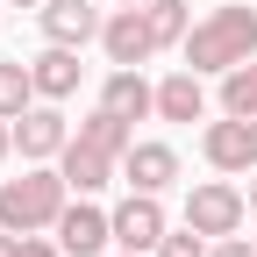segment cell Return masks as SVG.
<instances>
[{"label": "cell", "instance_id": "1", "mask_svg": "<svg viewBox=\"0 0 257 257\" xmlns=\"http://www.w3.org/2000/svg\"><path fill=\"white\" fill-rule=\"evenodd\" d=\"M179 50H186V64L200 79H221V72H236V64H250L257 57V0H236V8L200 15Z\"/></svg>", "mask_w": 257, "mask_h": 257}, {"label": "cell", "instance_id": "2", "mask_svg": "<svg viewBox=\"0 0 257 257\" xmlns=\"http://www.w3.org/2000/svg\"><path fill=\"white\" fill-rule=\"evenodd\" d=\"M64 207H72V179L57 165H29L22 179H0V229H15V236L57 229Z\"/></svg>", "mask_w": 257, "mask_h": 257}, {"label": "cell", "instance_id": "3", "mask_svg": "<svg viewBox=\"0 0 257 257\" xmlns=\"http://www.w3.org/2000/svg\"><path fill=\"white\" fill-rule=\"evenodd\" d=\"M250 221V193L221 172V179H200L186 193V229H200V236H236Z\"/></svg>", "mask_w": 257, "mask_h": 257}, {"label": "cell", "instance_id": "4", "mask_svg": "<svg viewBox=\"0 0 257 257\" xmlns=\"http://www.w3.org/2000/svg\"><path fill=\"white\" fill-rule=\"evenodd\" d=\"M57 243H64V257H100L107 243H114V214L107 207H93V193H72V207L57 214V229H50Z\"/></svg>", "mask_w": 257, "mask_h": 257}, {"label": "cell", "instance_id": "5", "mask_svg": "<svg viewBox=\"0 0 257 257\" xmlns=\"http://www.w3.org/2000/svg\"><path fill=\"white\" fill-rule=\"evenodd\" d=\"M64 143H72V121H64L57 100H36L29 114H15V150L29 157V165H57Z\"/></svg>", "mask_w": 257, "mask_h": 257}, {"label": "cell", "instance_id": "6", "mask_svg": "<svg viewBox=\"0 0 257 257\" xmlns=\"http://www.w3.org/2000/svg\"><path fill=\"white\" fill-rule=\"evenodd\" d=\"M200 157H207L214 172H229V179H250V172H257V157H250V121H243V114L207 121V128H200Z\"/></svg>", "mask_w": 257, "mask_h": 257}, {"label": "cell", "instance_id": "7", "mask_svg": "<svg viewBox=\"0 0 257 257\" xmlns=\"http://www.w3.org/2000/svg\"><path fill=\"white\" fill-rule=\"evenodd\" d=\"M100 50H107V64H150V57H157L150 15H143V8H114V15L100 22Z\"/></svg>", "mask_w": 257, "mask_h": 257}, {"label": "cell", "instance_id": "8", "mask_svg": "<svg viewBox=\"0 0 257 257\" xmlns=\"http://www.w3.org/2000/svg\"><path fill=\"white\" fill-rule=\"evenodd\" d=\"M165 193H128V200L114 207V243L121 250H157L165 243Z\"/></svg>", "mask_w": 257, "mask_h": 257}, {"label": "cell", "instance_id": "9", "mask_svg": "<svg viewBox=\"0 0 257 257\" xmlns=\"http://www.w3.org/2000/svg\"><path fill=\"white\" fill-rule=\"evenodd\" d=\"M29 79H36V100H72L79 79H86V64L72 43H43L36 57H29Z\"/></svg>", "mask_w": 257, "mask_h": 257}, {"label": "cell", "instance_id": "10", "mask_svg": "<svg viewBox=\"0 0 257 257\" xmlns=\"http://www.w3.org/2000/svg\"><path fill=\"white\" fill-rule=\"evenodd\" d=\"M36 29H43V43L86 50L93 36H100V8H86V0H43V8H36Z\"/></svg>", "mask_w": 257, "mask_h": 257}, {"label": "cell", "instance_id": "11", "mask_svg": "<svg viewBox=\"0 0 257 257\" xmlns=\"http://www.w3.org/2000/svg\"><path fill=\"white\" fill-rule=\"evenodd\" d=\"M172 179H179V150L172 143H157V136L150 143H128V157H121V186L128 193H165Z\"/></svg>", "mask_w": 257, "mask_h": 257}, {"label": "cell", "instance_id": "12", "mask_svg": "<svg viewBox=\"0 0 257 257\" xmlns=\"http://www.w3.org/2000/svg\"><path fill=\"white\" fill-rule=\"evenodd\" d=\"M100 107H114L128 121H150L157 114V86L143 79V64H114V72L100 79Z\"/></svg>", "mask_w": 257, "mask_h": 257}, {"label": "cell", "instance_id": "13", "mask_svg": "<svg viewBox=\"0 0 257 257\" xmlns=\"http://www.w3.org/2000/svg\"><path fill=\"white\" fill-rule=\"evenodd\" d=\"M157 121H207V79L193 72H172V79H157Z\"/></svg>", "mask_w": 257, "mask_h": 257}, {"label": "cell", "instance_id": "14", "mask_svg": "<svg viewBox=\"0 0 257 257\" xmlns=\"http://www.w3.org/2000/svg\"><path fill=\"white\" fill-rule=\"evenodd\" d=\"M143 15H150L157 50H172V43H186V36H193V8H186V0H143Z\"/></svg>", "mask_w": 257, "mask_h": 257}, {"label": "cell", "instance_id": "15", "mask_svg": "<svg viewBox=\"0 0 257 257\" xmlns=\"http://www.w3.org/2000/svg\"><path fill=\"white\" fill-rule=\"evenodd\" d=\"M29 107H36V79H29V64L22 57H0V114H29Z\"/></svg>", "mask_w": 257, "mask_h": 257}, {"label": "cell", "instance_id": "16", "mask_svg": "<svg viewBox=\"0 0 257 257\" xmlns=\"http://www.w3.org/2000/svg\"><path fill=\"white\" fill-rule=\"evenodd\" d=\"M221 114L257 121V57H250V64H236V72H221Z\"/></svg>", "mask_w": 257, "mask_h": 257}, {"label": "cell", "instance_id": "17", "mask_svg": "<svg viewBox=\"0 0 257 257\" xmlns=\"http://www.w3.org/2000/svg\"><path fill=\"white\" fill-rule=\"evenodd\" d=\"M207 250H214V236H200V229H179V236L165 229V243H157L150 257H207Z\"/></svg>", "mask_w": 257, "mask_h": 257}, {"label": "cell", "instance_id": "18", "mask_svg": "<svg viewBox=\"0 0 257 257\" xmlns=\"http://www.w3.org/2000/svg\"><path fill=\"white\" fill-rule=\"evenodd\" d=\"M207 257H257V243L236 229V236H214V250H207Z\"/></svg>", "mask_w": 257, "mask_h": 257}, {"label": "cell", "instance_id": "19", "mask_svg": "<svg viewBox=\"0 0 257 257\" xmlns=\"http://www.w3.org/2000/svg\"><path fill=\"white\" fill-rule=\"evenodd\" d=\"M22 257H64V243H50V236H29V250Z\"/></svg>", "mask_w": 257, "mask_h": 257}, {"label": "cell", "instance_id": "20", "mask_svg": "<svg viewBox=\"0 0 257 257\" xmlns=\"http://www.w3.org/2000/svg\"><path fill=\"white\" fill-rule=\"evenodd\" d=\"M29 250V236H15V229H0V257H22Z\"/></svg>", "mask_w": 257, "mask_h": 257}, {"label": "cell", "instance_id": "21", "mask_svg": "<svg viewBox=\"0 0 257 257\" xmlns=\"http://www.w3.org/2000/svg\"><path fill=\"white\" fill-rule=\"evenodd\" d=\"M8 157H15V121L0 114V165H8Z\"/></svg>", "mask_w": 257, "mask_h": 257}, {"label": "cell", "instance_id": "22", "mask_svg": "<svg viewBox=\"0 0 257 257\" xmlns=\"http://www.w3.org/2000/svg\"><path fill=\"white\" fill-rule=\"evenodd\" d=\"M243 193H250V214H257V172H250V186H243Z\"/></svg>", "mask_w": 257, "mask_h": 257}, {"label": "cell", "instance_id": "23", "mask_svg": "<svg viewBox=\"0 0 257 257\" xmlns=\"http://www.w3.org/2000/svg\"><path fill=\"white\" fill-rule=\"evenodd\" d=\"M8 8H29V15H36V8H43V0H8Z\"/></svg>", "mask_w": 257, "mask_h": 257}, {"label": "cell", "instance_id": "24", "mask_svg": "<svg viewBox=\"0 0 257 257\" xmlns=\"http://www.w3.org/2000/svg\"><path fill=\"white\" fill-rule=\"evenodd\" d=\"M250 157H257V121H250Z\"/></svg>", "mask_w": 257, "mask_h": 257}, {"label": "cell", "instance_id": "25", "mask_svg": "<svg viewBox=\"0 0 257 257\" xmlns=\"http://www.w3.org/2000/svg\"><path fill=\"white\" fill-rule=\"evenodd\" d=\"M114 257H150V250H114Z\"/></svg>", "mask_w": 257, "mask_h": 257}, {"label": "cell", "instance_id": "26", "mask_svg": "<svg viewBox=\"0 0 257 257\" xmlns=\"http://www.w3.org/2000/svg\"><path fill=\"white\" fill-rule=\"evenodd\" d=\"M121 8H143V0H121Z\"/></svg>", "mask_w": 257, "mask_h": 257}, {"label": "cell", "instance_id": "27", "mask_svg": "<svg viewBox=\"0 0 257 257\" xmlns=\"http://www.w3.org/2000/svg\"><path fill=\"white\" fill-rule=\"evenodd\" d=\"M0 8H8V0H0Z\"/></svg>", "mask_w": 257, "mask_h": 257}]
</instances>
